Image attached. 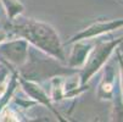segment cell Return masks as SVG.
I'll return each mask as SVG.
<instances>
[{"instance_id": "11", "label": "cell", "mask_w": 123, "mask_h": 122, "mask_svg": "<svg viewBox=\"0 0 123 122\" xmlns=\"http://www.w3.org/2000/svg\"><path fill=\"white\" fill-rule=\"evenodd\" d=\"M6 36H7L6 31H5V29H0V43L4 42V39L6 38Z\"/></svg>"}, {"instance_id": "9", "label": "cell", "mask_w": 123, "mask_h": 122, "mask_svg": "<svg viewBox=\"0 0 123 122\" xmlns=\"http://www.w3.org/2000/svg\"><path fill=\"white\" fill-rule=\"evenodd\" d=\"M1 5L4 6V9L7 12L9 20L12 21L13 19H16V16H18L23 12V5L18 0H0Z\"/></svg>"}, {"instance_id": "3", "label": "cell", "mask_w": 123, "mask_h": 122, "mask_svg": "<svg viewBox=\"0 0 123 122\" xmlns=\"http://www.w3.org/2000/svg\"><path fill=\"white\" fill-rule=\"evenodd\" d=\"M122 40H123V36L119 38L110 39V40H99L98 44H95L92 48L84 66L80 70V84L82 85L86 84V82L106 64V61L110 59L111 54L113 53V50L118 46V44Z\"/></svg>"}, {"instance_id": "7", "label": "cell", "mask_w": 123, "mask_h": 122, "mask_svg": "<svg viewBox=\"0 0 123 122\" xmlns=\"http://www.w3.org/2000/svg\"><path fill=\"white\" fill-rule=\"evenodd\" d=\"M17 79L20 81V83H21V85H22L23 90H25V92H26L32 99H34L36 101H38V103H40V104H44V105L48 106V108H49L52 112H54V114H55L61 121H63L62 117L59 115V112H57L56 110H54V108H52V105H51V99L45 94V92L43 90V88H40L37 82L25 79V78H22L21 76H20V77H17Z\"/></svg>"}, {"instance_id": "6", "label": "cell", "mask_w": 123, "mask_h": 122, "mask_svg": "<svg viewBox=\"0 0 123 122\" xmlns=\"http://www.w3.org/2000/svg\"><path fill=\"white\" fill-rule=\"evenodd\" d=\"M117 78L118 77H117L115 67L111 64H107L104 67V75L98 87V96L100 99H105V100L113 99V92H115Z\"/></svg>"}, {"instance_id": "10", "label": "cell", "mask_w": 123, "mask_h": 122, "mask_svg": "<svg viewBox=\"0 0 123 122\" xmlns=\"http://www.w3.org/2000/svg\"><path fill=\"white\" fill-rule=\"evenodd\" d=\"M117 58H118V62H119V68H121V78H119V87H121V92L123 95V59L119 55V53L117 51Z\"/></svg>"}, {"instance_id": "13", "label": "cell", "mask_w": 123, "mask_h": 122, "mask_svg": "<svg viewBox=\"0 0 123 122\" xmlns=\"http://www.w3.org/2000/svg\"><path fill=\"white\" fill-rule=\"evenodd\" d=\"M0 3H1V1H0ZM0 16H1V10H0Z\"/></svg>"}, {"instance_id": "8", "label": "cell", "mask_w": 123, "mask_h": 122, "mask_svg": "<svg viewBox=\"0 0 123 122\" xmlns=\"http://www.w3.org/2000/svg\"><path fill=\"white\" fill-rule=\"evenodd\" d=\"M92 48H93V44L90 42H84L83 39L77 40L71 50V55H69V59H68V66L72 68L83 67Z\"/></svg>"}, {"instance_id": "12", "label": "cell", "mask_w": 123, "mask_h": 122, "mask_svg": "<svg viewBox=\"0 0 123 122\" xmlns=\"http://www.w3.org/2000/svg\"><path fill=\"white\" fill-rule=\"evenodd\" d=\"M118 53H119V55H121L122 59H123V40L118 44Z\"/></svg>"}, {"instance_id": "1", "label": "cell", "mask_w": 123, "mask_h": 122, "mask_svg": "<svg viewBox=\"0 0 123 122\" xmlns=\"http://www.w3.org/2000/svg\"><path fill=\"white\" fill-rule=\"evenodd\" d=\"M9 28L13 34L23 38L45 54L57 59L61 62L66 61L65 51L57 32L50 25L34 19H13Z\"/></svg>"}, {"instance_id": "5", "label": "cell", "mask_w": 123, "mask_h": 122, "mask_svg": "<svg viewBox=\"0 0 123 122\" xmlns=\"http://www.w3.org/2000/svg\"><path fill=\"white\" fill-rule=\"evenodd\" d=\"M121 27H123V19L119 20H112V21H98L95 23H93L92 26H89L88 28L83 29L82 32H79L78 34L73 36L71 38V40H68L67 44L74 43L77 40H84V39H92L102 34H106L109 32H112L115 29H119Z\"/></svg>"}, {"instance_id": "2", "label": "cell", "mask_w": 123, "mask_h": 122, "mask_svg": "<svg viewBox=\"0 0 123 122\" xmlns=\"http://www.w3.org/2000/svg\"><path fill=\"white\" fill-rule=\"evenodd\" d=\"M55 58H50L42 50H37L34 46H28V58L23 65L18 67L20 76L25 79L33 82H43L48 78H52L62 75H73L77 68L62 66Z\"/></svg>"}, {"instance_id": "4", "label": "cell", "mask_w": 123, "mask_h": 122, "mask_svg": "<svg viewBox=\"0 0 123 122\" xmlns=\"http://www.w3.org/2000/svg\"><path fill=\"white\" fill-rule=\"evenodd\" d=\"M28 42L26 39H16L0 45V58L6 65L21 66L28 58Z\"/></svg>"}]
</instances>
